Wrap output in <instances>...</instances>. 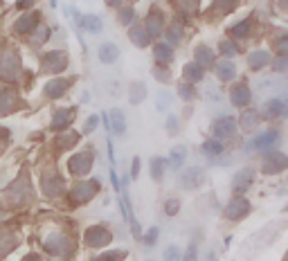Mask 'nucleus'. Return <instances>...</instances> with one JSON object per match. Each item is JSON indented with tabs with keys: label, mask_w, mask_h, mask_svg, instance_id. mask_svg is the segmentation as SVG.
I'll list each match as a JSON object with an SVG mask.
<instances>
[{
	"label": "nucleus",
	"mask_w": 288,
	"mask_h": 261,
	"mask_svg": "<svg viewBox=\"0 0 288 261\" xmlns=\"http://www.w3.org/2000/svg\"><path fill=\"white\" fill-rule=\"evenodd\" d=\"M185 75H187L189 77V79H192V81H198V79H200V77H203V70H196L194 68V65H189V68L187 70H185Z\"/></svg>",
	"instance_id": "obj_19"
},
{
	"label": "nucleus",
	"mask_w": 288,
	"mask_h": 261,
	"mask_svg": "<svg viewBox=\"0 0 288 261\" xmlns=\"http://www.w3.org/2000/svg\"><path fill=\"white\" fill-rule=\"evenodd\" d=\"M182 178H185V187H194V185H198L200 171H198V169H192V171H187Z\"/></svg>",
	"instance_id": "obj_14"
},
{
	"label": "nucleus",
	"mask_w": 288,
	"mask_h": 261,
	"mask_svg": "<svg viewBox=\"0 0 288 261\" xmlns=\"http://www.w3.org/2000/svg\"><path fill=\"white\" fill-rule=\"evenodd\" d=\"M185 261H196V243L189 245L187 250V257H185Z\"/></svg>",
	"instance_id": "obj_23"
},
{
	"label": "nucleus",
	"mask_w": 288,
	"mask_h": 261,
	"mask_svg": "<svg viewBox=\"0 0 288 261\" xmlns=\"http://www.w3.org/2000/svg\"><path fill=\"white\" fill-rule=\"evenodd\" d=\"M155 239H158V227H151V230L147 232V237H144V243L153 245V243H155Z\"/></svg>",
	"instance_id": "obj_20"
},
{
	"label": "nucleus",
	"mask_w": 288,
	"mask_h": 261,
	"mask_svg": "<svg viewBox=\"0 0 288 261\" xmlns=\"http://www.w3.org/2000/svg\"><path fill=\"white\" fill-rule=\"evenodd\" d=\"M95 126H97V117H90L88 122H86V131H93Z\"/></svg>",
	"instance_id": "obj_26"
},
{
	"label": "nucleus",
	"mask_w": 288,
	"mask_h": 261,
	"mask_svg": "<svg viewBox=\"0 0 288 261\" xmlns=\"http://www.w3.org/2000/svg\"><path fill=\"white\" fill-rule=\"evenodd\" d=\"M65 88H68V81H57V83H50V86H47V93H54L52 97H61V93H63Z\"/></svg>",
	"instance_id": "obj_16"
},
{
	"label": "nucleus",
	"mask_w": 288,
	"mask_h": 261,
	"mask_svg": "<svg viewBox=\"0 0 288 261\" xmlns=\"http://www.w3.org/2000/svg\"><path fill=\"white\" fill-rule=\"evenodd\" d=\"M178 212V201H169V205H167V214H176Z\"/></svg>",
	"instance_id": "obj_24"
},
{
	"label": "nucleus",
	"mask_w": 288,
	"mask_h": 261,
	"mask_svg": "<svg viewBox=\"0 0 288 261\" xmlns=\"http://www.w3.org/2000/svg\"><path fill=\"white\" fill-rule=\"evenodd\" d=\"M252 178H254L252 169L239 171V174H236V178H234V189H236V192H246L248 185H252Z\"/></svg>",
	"instance_id": "obj_5"
},
{
	"label": "nucleus",
	"mask_w": 288,
	"mask_h": 261,
	"mask_svg": "<svg viewBox=\"0 0 288 261\" xmlns=\"http://www.w3.org/2000/svg\"><path fill=\"white\" fill-rule=\"evenodd\" d=\"M131 101H133V104H137V101H140L142 97H144V93H147V88L142 86V83H133V88H131Z\"/></svg>",
	"instance_id": "obj_15"
},
{
	"label": "nucleus",
	"mask_w": 288,
	"mask_h": 261,
	"mask_svg": "<svg viewBox=\"0 0 288 261\" xmlns=\"http://www.w3.org/2000/svg\"><path fill=\"white\" fill-rule=\"evenodd\" d=\"M167 126H169V133H171V135L176 133V117H169V122H167Z\"/></svg>",
	"instance_id": "obj_25"
},
{
	"label": "nucleus",
	"mask_w": 288,
	"mask_h": 261,
	"mask_svg": "<svg viewBox=\"0 0 288 261\" xmlns=\"http://www.w3.org/2000/svg\"><path fill=\"white\" fill-rule=\"evenodd\" d=\"M151 176H153V180H162V176H165V162L160 158H153L151 160Z\"/></svg>",
	"instance_id": "obj_12"
},
{
	"label": "nucleus",
	"mask_w": 288,
	"mask_h": 261,
	"mask_svg": "<svg viewBox=\"0 0 288 261\" xmlns=\"http://www.w3.org/2000/svg\"><path fill=\"white\" fill-rule=\"evenodd\" d=\"M185 156H187L185 146H176V149L171 151V167H173V169H180V164H182V160H185Z\"/></svg>",
	"instance_id": "obj_11"
},
{
	"label": "nucleus",
	"mask_w": 288,
	"mask_h": 261,
	"mask_svg": "<svg viewBox=\"0 0 288 261\" xmlns=\"http://www.w3.org/2000/svg\"><path fill=\"white\" fill-rule=\"evenodd\" d=\"M198 57H200V61H203V63H207V61L212 59V52H210L207 47H200V50H196V59H198Z\"/></svg>",
	"instance_id": "obj_21"
},
{
	"label": "nucleus",
	"mask_w": 288,
	"mask_h": 261,
	"mask_svg": "<svg viewBox=\"0 0 288 261\" xmlns=\"http://www.w3.org/2000/svg\"><path fill=\"white\" fill-rule=\"evenodd\" d=\"M248 209L250 207H248L246 201H232V205L228 207L225 214H228V219H241V216L248 214Z\"/></svg>",
	"instance_id": "obj_6"
},
{
	"label": "nucleus",
	"mask_w": 288,
	"mask_h": 261,
	"mask_svg": "<svg viewBox=\"0 0 288 261\" xmlns=\"http://www.w3.org/2000/svg\"><path fill=\"white\" fill-rule=\"evenodd\" d=\"M234 133V120L232 117H221L214 122V135L218 138H228V135Z\"/></svg>",
	"instance_id": "obj_2"
},
{
	"label": "nucleus",
	"mask_w": 288,
	"mask_h": 261,
	"mask_svg": "<svg viewBox=\"0 0 288 261\" xmlns=\"http://www.w3.org/2000/svg\"><path fill=\"white\" fill-rule=\"evenodd\" d=\"M108 122H111L113 131L115 133H124V128H126V117H124V113L119 108H113L111 113H108Z\"/></svg>",
	"instance_id": "obj_4"
},
{
	"label": "nucleus",
	"mask_w": 288,
	"mask_h": 261,
	"mask_svg": "<svg viewBox=\"0 0 288 261\" xmlns=\"http://www.w3.org/2000/svg\"><path fill=\"white\" fill-rule=\"evenodd\" d=\"M218 72H221V79H232L234 77V68L230 63H218Z\"/></svg>",
	"instance_id": "obj_17"
},
{
	"label": "nucleus",
	"mask_w": 288,
	"mask_h": 261,
	"mask_svg": "<svg viewBox=\"0 0 288 261\" xmlns=\"http://www.w3.org/2000/svg\"><path fill=\"white\" fill-rule=\"evenodd\" d=\"M264 110H266V115H284L286 113V104H284L282 99H277V97H272L268 104L264 106Z\"/></svg>",
	"instance_id": "obj_7"
},
{
	"label": "nucleus",
	"mask_w": 288,
	"mask_h": 261,
	"mask_svg": "<svg viewBox=\"0 0 288 261\" xmlns=\"http://www.w3.org/2000/svg\"><path fill=\"white\" fill-rule=\"evenodd\" d=\"M122 252H111V255H104V257H101V261H119V259H122Z\"/></svg>",
	"instance_id": "obj_22"
},
{
	"label": "nucleus",
	"mask_w": 288,
	"mask_h": 261,
	"mask_svg": "<svg viewBox=\"0 0 288 261\" xmlns=\"http://www.w3.org/2000/svg\"><path fill=\"white\" fill-rule=\"evenodd\" d=\"M106 239L111 241V237H108L101 227H93V230H88V243L90 245H101V243H106Z\"/></svg>",
	"instance_id": "obj_8"
},
{
	"label": "nucleus",
	"mask_w": 288,
	"mask_h": 261,
	"mask_svg": "<svg viewBox=\"0 0 288 261\" xmlns=\"http://www.w3.org/2000/svg\"><path fill=\"white\" fill-rule=\"evenodd\" d=\"M119 57V47L115 45V43H104V45L99 47V59L101 63H115Z\"/></svg>",
	"instance_id": "obj_3"
},
{
	"label": "nucleus",
	"mask_w": 288,
	"mask_h": 261,
	"mask_svg": "<svg viewBox=\"0 0 288 261\" xmlns=\"http://www.w3.org/2000/svg\"><path fill=\"white\" fill-rule=\"evenodd\" d=\"M79 25H81L83 29H88L90 34H97V32H101V23H99V18H97V16H83Z\"/></svg>",
	"instance_id": "obj_9"
},
{
	"label": "nucleus",
	"mask_w": 288,
	"mask_h": 261,
	"mask_svg": "<svg viewBox=\"0 0 288 261\" xmlns=\"http://www.w3.org/2000/svg\"><path fill=\"white\" fill-rule=\"evenodd\" d=\"M203 153H205V156H221V153H223V144H221V142H214V140H210V142H205V144H203Z\"/></svg>",
	"instance_id": "obj_10"
},
{
	"label": "nucleus",
	"mask_w": 288,
	"mask_h": 261,
	"mask_svg": "<svg viewBox=\"0 0 288 261\" xmlns=\"http://www.w3.org/2000/svg\"><path fill=\"white\" fill-rule=\"evenodd\" d=\"M272 142H277V131H268V133L254 138L250 144H248V151H254V149H270Z\"/></svg>",
	"instance_id": "obj_1"
},
{
	"label": "nucleus",
	"mask_w": 288,
	"mask_h": 261,
	"mask_svg": "<svg viewBox=\"0 0 288 261\" xmlns=\"http://www.w3.org/2000/svg\"><path fill=\"white\" fill-rule=\"evenodd\" d=\"M165 261H180V250H178L176 245L167 248V252H165Z\"/></svg>",
	"instance_id": "obj_18"
},
{
	"label": "nucleus",
	"mask_w": 288,
	"mask_h": 261,
	"mask_svg": "<svg viewBox=\"0 0 288 261\" xmlns=\"http://www.w3.org/2000/svg\"><path fill=\"white\" fill-rule=\"evenodd\" d=\"M155 59L158 61H171V47L169 45H155Z\"/></svg>",
	"instance_id": "obj_13"
}]
</instances>
